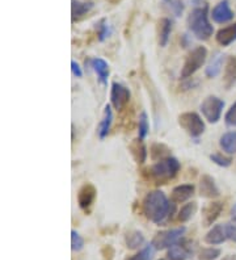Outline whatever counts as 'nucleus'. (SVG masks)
I'll return each instance as SVG.
<instances>
[{"label": "nucleus", "instance_id": "obj_1", "mask_svg": "<svg viewBox=\"0 0 236 260\" xmlns=\"http://www.w3.org/2000/svg\"><path fill=\"white\" fill-rule=\"evenodd\" d=\"M143 213L150 221L156 225H163L165 219L172 216L175 205L168 201L167 196L161 190H151L146 194L142 203Z\"/></svg>", "mask_w": 236, "mask_h": 260}, {"label": "nucleus", "instance_id": "obj_2", "mask_svg": "<svg viewBox=\"0 0 236 260\" xmlns=\"http://www.w3.org/2000/svg\"><path fill=\"white\" fill-rule=\"evenodd\" d=\"M180 167H181V165L176 158L168 156V158L161 159L150 168H147L146 172H147L148 178L155 181L156 184H165L179 174Z\"/></svg>", "mask_w": 236, "mask_h": 260}, {"label": "nucleus", "instance_id": "obj_3", "mask_svg": "<svg viewBox=\"0 0 236 260\" xmlns=\"http://www.w3.org/2000/svg\"><path fill=\"white\" fill-rule=\"evenodd\" d=\"M189 29L198 40H209L214 33V28L209 21L208 7H198L188 17Z\"/></svg>", "mask_w": 236, "mask_h": 260}, {"label": "nucleus", "instance_id": "obj_4", "mask_svg": "<svg viewBox=\"0 0 236 260\" xmlns=\"http://www.w3.org/2000/svg\"><path fill=\"white\" fill-rule=\"evenodd\" d=\"M206 58H208V50L205 46H197L193 49L185 58L184 66L181 69V78L188 79L193 74L197 73L206 62Z\"/></svg>", "mask_w": 236, "mask_h": 260}, {"label": "nucleus", "instance_id": "obj_5", "mask_svg": "<svg viewBox=\"0 0 236 260\" xmlns=\"http://www.w3.org/2000/svg\"><path fill=\"white\" fill-rule=\"evenodd\" d=\"M179 125L193 138L202 136L206 129L204 120L194 112H185V113L180 114Z\"/></svg>", "mask_w": 236, "mask_h": 260}, {"label": "nucleus", "instance_id": "obj_6", "mask_svg": "<svg viewBox=\"0 0 236 260\" xmlns=\"http://www.w3.org/2000/svg\"><path fill=\"white\" fill-rule=\"evenodd\" d=\"M184 234H185V228L171 229V230L160 232L155 235L151 244L154 246L155 250H165V248H171L173 244L179 243V241L183 238Z\"/></svg>", "mask_w": 236, "mask_h": 260}, {"label": "nucleus", "instance_id": "obj_7", "mask_svg": "<svg viewBox=\"0 0 236 260\" xmlns=\"http://www.w3.org/2000/svg\"><path fill=\"white\" fill-rule=\"evenodd\" d=\"M224 108V102L217 96H208L201 104V112L204 117L210 124H217L220 120L222 112Z\"/></svg>", "mask_w": 236, "mask_h": 260}, {"label": "nucleus", "instance_id": "obj_8", "mask_svg": "<svg viewBox=\"0 0 236 260\" xmlns=\"http://www.w3.org/2000/svg\"><path fill=\"white\" fill-rule=\"evenodd\" d=\"M130 89L125 87L121 83H112V88H110V103L117 111H122L126 105L130 102Z\"/></svg>", "mask_w": 236, "mask_h": 260}, {"label": "nucleus", "instance_id": "obj_9", "mask_svg": "<svg viewBox=\"0 0 236 260\" xmlns=\"http://www.w3.org/2000/svg\"><path fill=\"white\" fill-rule=\"evenodd\" d=\"M233 11L231 10L230 4H228V0H222L220 3H218L214 7V10L211 12V17L218 24H224V22H228L233 19Z\"/></svg>", "mask_w": 236, "mask_h": 260}, {"label": "nucleus", "instance_id": "obj_10", "mask_svg": "<svg viewBox=\"0 0 236 260\" xmlns=\"http://www.w3.org/2000/svg\"><path fill=\"white\" fill-rule=\"evenodd\" d=\"M223 210V203L220 201H213L209 203L202 209V222L205 226H211L220 216V213Z\"/></svg>", "mask_w": 236, "mask_h": 260}, {"label": "nucleus", "instance_id": "obj_11", "mask_svg": "<svg viewBox=\"0 0 236 260\" xmlns=\"http://www.w3.org/2000/svg\"><path fill=\"white\" fill-rule=\"evenodd\" d=\"M219 194L214 179L210 175H202L199 179V196L205 199H217Z\"/></svg>", "mask_w": 236, "mask_h": 260}, {"label": "nucleus", "instance_id": "obj_12", "mask_svg": "<svg viewBox=\"0 0 236 260\" xmlns=\"http://www.w3.org/2000/svg\"><path fill=\"white\" fill-rule=\"evenodd\" d=\"M96 194H97V190L94 188V185L87 184L83 185L78 192V204L82 209H88L89 206L93 204L94 199H96Z\"/></svg>", "mask_w": 236, "mask_h": 260}, {"label": "nucleus", "instance_id": "obj_13", "mask_svg": "<svg viewBox=\"0 0 236 260\" xmlns=\"http://www.w3.org/2000/svg\"><path fill=\"white\" fill-rule=\"evenodd\" d=\"M228 239V234H227V226L226 225H215L214 228H211L208 232V234L205 235V242L211 246H217V244H222Z\"/></svg>", "mask_w": 236, "mask_h": 260}, {"label": "nucleus", "instance_id": "obj_14", "mask_svg": "<svg viewBox=\"0 0 236 260\" xmlns=\"http://www.w3.org/2000/svg\"><path fill=\"white\" fill-rule=\"evenodd\" d=\"M194 194V185L193 184H181L173 188L171 193V201L173 204H183L188 201Z\"/></svg>", "mask_w": 236, "mask_h": 260}, {"label": "nucleus", "instance_id": "obj_15", "mask_svg": "<svg viewBox=\"0 0 236 260\" xmlns=\"http://www.w3.org/2000/svg\"><path fill=\"white\" fill-rule=\"evenodd\" d=\"M215 38L220 46H230L231 44H233L236 41V22L218 30Z\"/></svg>", "mask_w": 236, "mask_h": 260}, {"label": "nucleus", "instance_id": "obj_16", "mask_svg": "<svg viewBox=\"0 0 236 260\" xmlns=\"http://www.w3.org/2000/svg\"><path fill=\"white\" fill-rule=\"evenodd\" d=\"M171 32H172V22L170 19H160L157 22V42L161 48L168 44Z\"/></svg>", "mask_w": 236, "mask_h": 260}, {"label": "nucleus", "instance_id": "obj_17", "mask_svg": "<svg viewBox=\"0 0 236 260\" xmlns=\"http://www.w3.org/2000/svg\"><path fill=\"white\" fill-rule=\"evenodd\" d=\"M130 152H131L132 158L136 159V162L138 165H142V163L146 162V158H147V149H146L145 143H143V140L141 138H137V140L132 141L129 146Z\"/></svg>", "mask_w": 236, "mask_h": 260}, {"label": "nucleus", "instance_id": "obj_18", "mask_svg": "<svg viewBox=\"0 0 236 260\" xmlns=\"http://www.w3.org/2000/svg\"><path fill=\"white\" fill-rule=\"evenodd\" d=\"M223 82L226 88H230L236 83V57H228L226 60Z\"/></svg>", "mask_w": 236, "mask_h": 260}, {"label": "nucleus", "instance_id": "obj_19", "mask_svg": "<svg viewBox=\"0 0 236 260\" xmlns=\"http://www.w3.org/2000/svg\"><path fill=\"white\" fill-rule=\"evenodd\" d=\"M92 67H93L94 73L97 74L98 82L101 84H107L108 78H109V64L105 62L103 58H93L91 60Z\"/></svg>", "mask_w": 236, "mask_h": 260}, {"label": "nucleus", "instance_id": "obj_20", "mask_svg": "<svg viewBox=\"0 0 236 260\" xmlns=\"http://www.w3.org/2000/svg\"><path fill=\"white\" fill-rule=\"evenodd\" d=\"M192 255V250L184 243L173 244L168 251V259L170 260H186Z\"/></svg>", "mask_w": 236, "mask_h": 260}, {"label": "nucleus", "instance_id": "obj_21", "mask_svg": "<svg viewBox=\"0 0 236 260\" xmlns=\"http://www.w3.org/2000/svg\"><path fill=\"white\" fill-rule=\"evenodd\" d=\"M112 121H113V112H112V108L110 105H107L104 109V116H103V120H101L100 125H98L97 133L100 140H104L105 137L109 134L110 126H112Z\"/></svg>", "mask_w": 236, "mask_h": 260}, {"label": "nucleus", "instance_id": "obj_22", "mask_svg": "<svg viewBox=\"0 0 236 260\" xmlns=\"http://www.w3.org/2000/svg\"><path fill=\"white\" fill-rule=\"evenodd\" d=\"M93 8V3H87V2H78V0H73V6H71V15H73V22L78 21L85 16L89 11Z\"/></svg>", "mask_w": 236, "mask_h": 260}, {"label": "nucleus", "instance_id": "obj_23", "mask_svg": "<svg viewBox=\"0 0 236 260\" xmlns=\"http://www.w3.org/2000/svg\"><path fill=\"white\" fill-rule=\"evenodd\" d=\"M219 145L227 154H235L236 152V132H228L220 137Z\"/></svg>", "mask_w": 236, "mask_h": 260}, {"label": "nucleus", "instance_id": "obj_24", "mask_svg": "<svg viewBox=\"0 0 236 260\" xmlns=\"http://www.w3.org/2000/svg\"><path fill=\"white\" fill-rule=\"evenodd\" d=\"M126 246L130 248V250H136V248H139L142 244L145 243V237L138 230H132V232H129L126 234Z\"/></svg>", "mask_w": 236, "mask_h": 260}, {"label": "nucleus", "instance_id": "obj_25", "mask_svg": "<svg viewBox=\"0 0 236 260\" xmlns=\"http://www.w3.org/2000/svg\"><path fill=\"white\" fill-rule=\"evenodd\" d=\"M222 66H223V57H222V54H217L215 57H213L209 66L206 67V76L215 78L222 70Z\"/></svg>", "mask_w": 236, "mask_h": 260}, {"label": "nucleus", "instance_id": "obj_26", "mask_svg": "<svg viewBox=\"0 0 236 260\" xmlns=\"http://www.w3.org/2000/svg\"><path fill=\"white\" fill-rule=\"evenodd\" d=\"M197 212V203H188L184 206H181V209L179 212V221L180 222H188L189 219H192L193 216Z\"/></svg>", "mask_w": 236, "mask_h": 260}, {"label": "nucleus", "instance_id": "obj_27", "mask_svg": "<svg viewBox=\"0 0 236 260\" xmlns=\"http://www.w3.org/2000/svg\"><path fill=\"white\" fill-rule=\"evenodd\" d=\"M151 156L152 159H159V160H161V159L164 158H168L170 155V149H168L167 146H164V145H161V143H154L151 146Z\"/></svg>", "mask_w": 236, "mask_h": 260}, {"label": "nucleus", "instance_id": "obj_28", "mask_svg": "<svg viewBox=\"0 0 236 260\" xmlns=\"http://www.w3.org/2000/svg\"><path fill=\"white\" fill-rule=\"evenodd\" d=\"M148 132H150V124H148V117L146 112H142L139 116V122H138V138L145 140L147 137Z\"/></svg>", "mask_w": 236, "mask_h": 260}, {"label": "nucleus", "instance_id": "obj_29", "mask_svg": "<svg viewBox=\"0 0 236 260\" xmlns=\"http://www.w3.org/2000/svg\"><path fill=\"white\" fill-rule=\"evenodd\" d=\"M154 246L150 244V246L145 247L142 251H139L138 254L130 256L127 260H151L152 255H154Z\"/></svg>", "mask_w": 236, "mask_h": 260}, {"label": "nucleus", "instance_id": "obj_30", "mask_svg": "<svg viewBox=\"0 0 236 260\" xmlns=\"http://www.w3.org/2000/svg\"><path fill=\"white\" fill-rule=\"evenodd\" d=\"M219 256H220V250L219 248H214V247L204 248L198 255L199 260H215Z\"/></svg>", "mask_w": 236, "mask_h": 260}, {"label": "nucleus", "instance_id": "obj_31", "mask_svg": "<svg viewBox=\"0 0 236 260\" xmlns=\"http://www.w3.org/2000/svg\"><path fill=\"white\" fill-rule=\"evenodd\" d=\"M210 160L214 162L215 165L220 166V167H230L231 163H232V159L227 158L223 154H219V152H215V154H211Z\"/></svg>", "mask_w": 236, "mask_h": 260}, {"label": "nucleus", "instance_id": "obj_32", "mask_svg": "<svg viewBox=\"0 0 236 260\" xmlns=\"http://www.w3.org/2000/svg\"><path fill=\"white\" fill-rule=\"evenodd\" d=\"M110 35V28H109V24L107 22V20L103 19L98 21L97 24V36H98V40L100 41H104L109 37Z\"/></svg>", "mask_w": 236, "mask_h": 260}, {"label": "nucleus", "instance_id": "obj_33", "mask_svg": "<svg viewBox=\"0 0 236 260\" xmlns=\"http://www.w3.org/2000/svg\"><path fill=\"white\" fill-rule=\"evenodd\" d=\"M84 247V239L79 235L78 232L71 230V248L73 251H80Z\"/></svg>", "mask_w": 236, "mask_h": 260}, {"label": "nucleus", "instance_id": "obj_34", "mask_svg": "<svg viewBox=\"0 0 236 260\" xmlns=\"http://www.w3.org/2000/svg\"><path fill=\"white\" fill-rule=\"evenodd\" d=\"M226 124L231 127H236V102L231 105V108L227 111L226 117H224Z\"/></svg>", "mask_w": 236, "mask_h": 260}, {"label": "nucleus", "instance_id": "obj_35", "mask_svg": "<svg viewBox=\"0 0 236 260\" xmlns=\"http://www.w3.org/2000/svg\"><path fill=\"white\" fill-rule=\"evenodd\" d=\"M227 234H228V239L233 241L236 243V217H233V219L230 223H227Z\"/></svg>", "mask_w": 236, "mask_h": 260}, {"label": "nucleus", "instance_id": "obj_36", "mask_svg": "<svg viewBox=\"0 0 236 260\" xmlns=\"http://www.w3.org/2000/svg\"><path fill=\"white\" fill-rule=\"evenodd\" d=\"M168 3H170V8L175 12V15H176V16H180L184 10L183 3H181L180 0H170Z\"/></svg>", "mask_w": 236, "mask_h": 260}, {"label": "nucleus", "instance_id": "obj_37", "mask_svg": "<svg viewBox=\"0 0 236 260\" xmlns=\"http://www.w3.org/2000/svg\"><path fill=\"white\" fill-rule=\"evenodd\" d=\"M71 71H73V74L76 76V78H82L83 76L82 67L79 66V63L78 62H75V60H71Z\"/></svg>", "mask_w": 236, "mask_h": 260}, {"label": "nucleus", "instance_id": "obj_38", "mask_svg": "<svg viewBox=\"0 0 236 260\" xmlns=\"http://www.w3.org/2000/svg\"><path fill=\"white\" fill-rule=\"evenodd\" d=\"M120 2L121 0H109V3H112V4H118Z\"/></svg>", "mask_w": 236, "mask_h": 260}, {"label": "nucleus", "instance_id": "obj_39", "mask_svg": "<svg viewBox=\"0 0 236 260\" xmlns=\"http://www.w3.org/2000/svg\"><path fill=\"white\" fill-rule=\"evenodd\" d=\"M160 260H163V259H160Z\"/></svg>", "mask_w": 236, "mask_h": 260}]
</instances>
